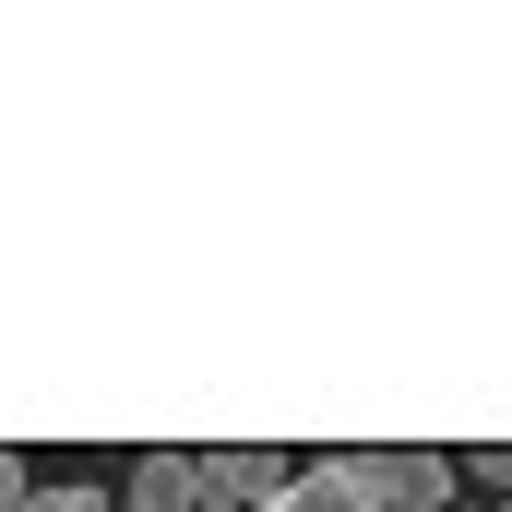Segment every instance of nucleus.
<instances>
[{"mask_svg": "<svg viewBox=\"0 0 512 512\" xmlns=\"http://www.w3.org/2000/svg\"><path fill=\"white\" fill-rule=\"evenodd\" d=\"M262 512H370V501H358L346 465H286V489H274Z\"/></svg>", "mask_w": 512, "mask_h": 512, "instance_id": "nucleus-3", "label": "nucleus"}, {"mask_svg": "<svg viewBox=\"0 0 512 512\" xmlns=\"http://www.w3.org/2000/svg\"><path fill=\"white\" fill-rule=\"evenodd\" d=\"M24 512H120V501H108V489H36Z\"/></svg>", "mask_w": 512, "mask_h": 512, "instance_id": "nucleus-5", "label": "nucleus"}, {"mask_svg": "<svg viewBox=\"0 0 512 512\" xmlns=\"http://www.w3.org/2000/svg\"><path fill=\"white\" fill-rule=\"evenodd\" d=\"M274 489H286V453H262V441L191 453V512H262Z\"/></svg>", "mask_w": 512, "mask_h": 512, "instance_id": "nucleus-2", "label": "nucleus"}, {"mask_svg": "<svg viewBox=\"0 0 512 512\" xmlns=\"http://www.w3.org/2000/svg\"><path fill=\"white\" fill-rule=\"evenodd\" d=\"M334 465L358 477L370 512H453V489H465V465L453 453H417V441H370V453H334Z\"/></svg>", "mask_w": 512, "mask_h": 512, "instance_id": "nucleus-1", "label": "nucleus"}, {"mask_svg": "<svg viewBox=\"0 0 512 512\" xmlns=\"http://www.w3.org/2000/svg\"><path fill=\"white\" fill-rule=\"evenodd\" d=\"M131 512H191V453H131Z\"/></svg>", "mask_w": 512, "mask_h": 512, "instance_id": "nucleus-4", "label": "nucleus"}, {"mask_svg": "<svg viewBox=\"0 0 512 512\" xmlns=\"http://www.w3.org/2000/svg\"><path fill=\"white\" fill-rule=\"evenodd\" d=\"M36 501V477H24V453H0V512H24Z\"/></svg>", "mask_w": 512, "mask_h": 512, "instance_id": "nucleus-6", "label": "nucleus"}, {"mask_svg": "<svg viewBox=\"0 0 512 512\" xmlns=\"http://www.w3.org/2000/svg\"><path fill=\"white\" fill-rule=\"evenodd\" d=\"M477 489H489V501H512V441H501V453H477Z\"/></svg>", "mask_w": 512, "mask_h": 512, "instance_id": "nucleus-7", "label": "nucleus"}, {"mask_svg": "<svg viewBox=\"0 0 512 512\" xmlns=\"http://www.w3.org/2000/svg\"><path fill=\"white\" fill-rule=\"evenodd\" d=\"M501 512H512V501H501Z\"/></svg>", "mask_w": 512, "mask_h": 512, "instance_id": "nucleus-8", "label": "nucleus"}]
</instances>
